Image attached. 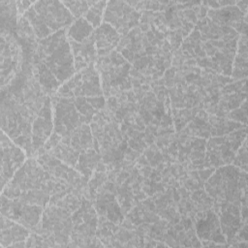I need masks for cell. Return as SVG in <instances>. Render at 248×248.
<instances>
[{
    "mask_svg": "<svg viewBox=\"0 0 248 248\" xmlns=\"http://www.w3.org/2000/svg\"><path fill=\"white\" fill-rule=\"evenodd\" d=\"M37 61L44 63L60 83L75 75L74 55L65 29L39 40Z\"/></svg>",
    "mask_w": 248,
    "mask_h": 248,
    "instance_id": "6da1fadb",
    "label": "cell"
},
{
    "mask_svg": "<svg viewBox=\"0 0 248 248\" xmlns=\"http://www.w3.org/2000/svg\"><path fill=\"white\" fill-rule=\"evenodd\" d=\"M96 1H66L63 2V4L66 6V8L70 11V13L73 15L74 17L79 18L84 16V14L87 12L90 6H92Z\"/></svg>",
    "mask_w": 248,
    "mask_h": 248,
    "instance_id": "5bb4252c",
    "label": "cell"
},
{
    "mask_svg": "<svg viewBox=\"0 0 248 248\" xmlns=\"http://www.w3.org/2000/svg\"><path fill=\"white\" fill-rule=\"evenodd\" d=\"M108 3L105 1L95 2L89 7L87 12L84 14L83 17L93 26V28H98L101 25V20L103 17V12L106 9Z\"/></svg>",
    "mask_w": 248,
    "mask_h": 248,
    "instance_id": "4fadbf2b",
    "label": "cell"
},
{
    "mask_svg": "<svg viewBox=\"0 0 248 248\" xmlns=\"http://www.w3.org/2000/svg\"><path fill=\"white\" fill-rule=\"evenodd\" d=\"M93 26L83 17L77 18L68 28L67 36L70 41L76 43H83L93 34Z\"/></svg>",
    "mask_w": 248,
    "mask_h": 248,
    "instance_id": "8fae6325",
    "label": "cell"
},
{
    "mask_svg": "<svg viewBox=\"0 0 248 248\" xmlns=\"http://www.w3.org/2000/svg\"><path fill=\"white\" fill-rule=\"evenodd\" d=\"M1 211L3 216L26 228H32L40 220L42 207L38 204L24 202L18 199H9L2 195Z\"/></svg>",
    "mask_w": 248,
    "mask_h": 248,
    "instance_id": "277c9868",
    "label": "cell"
},
{
    "mask_svg": "<svg viewBox=\"0 0 248 248\" xmlns=\"http://www.w3.org/2000/svg\"><path fill=\"white\" fill-rule=\"evenodd\" d=\"M1 182L4 187L20 169L25 160V153L21 147L16 146L15 141L10 139L5 132H1Z\"/></svg>",
    "mask_w": 248,
    "mask_h": 248,
    "instance_id": "5b68a950",
    "label": "cell"
},
{
    "mask_svg": "<svg viewBox=\"0 0 248 248\" xmlns=\"http://www.w3.org/2000/svg\"><path fill=\"white\" fill-rule=\"evenodd\" d=\"M218 225V219H216V216L208 214V216L205 219L201 220L197 226L199 236L203 239H209L213 236V241H215V235L219 230Z\"/></svg>",
    "mask_w": 248,
    "mask_h": 248,
    "instance_id": "7c38bea8",
    "label": "cell"
},
{
    "mask_svg": "<svg viewBox=\"0 0 248 248\" xmlns=\"http://www.w3.org/2000/svg\"><path fill=\"white\" fill-rule=\"evenodd\" d=\"M91 38L99 54H104L112 49L120 39L117 30L106 22L93 31Z\"/></svg>",
    "mask_w": 248,
    "mask_h": 248,
    "instance_id": "9c48e42d",
    "label": "cell"
},
{
    "mask_svg": "<svg viewBox=\"0 0 248 248\" xmlns=\"http://www.w3.org/2000/svg\"><path fill=\"white\" fill-rule=\"evenodd\" d=\"M55 107L53 113V122L55 133L59 136H68L74 130H76L82 121H85V117L80 115L78 110L76 109L73 103L68 99H61Z\"/></svg>",
    "mask_w": 248,
    "mask_h": 248,
    "instance_id": "52a82bcc",
    "label": "cell"
},
{
    "mask_svg": "<svg viewBox=\"0 0 248 248\" xmlns=\"http://www.w3.org/2000/svg\"><path fill=\"white\" fill-rule=\"evenodd\" d=\"M51 103L47 97L45 101L44 106L36 115L32 123L31 140H32V151H36L41 148L47 141L51 135L52 129L54 128L53 116H52Z\"/></svg>",
    "mask_w": 248,
    "mask_h": 248,
    "instance_id": "ba28073f",
    "label": "cell"
},
{
    "mask_svg": "<svg viewBox=\"0 0 248 248\" xmlns=\"http://www.w3.org/2000/svg\"><path fill=\"white\" fill-rule=\"evenodd\" d=\"M29 236L26 227L2 215L1 218V245H13V242L23 241Z\"/></svg>",
    "mask_w": 248,
    "mask_h": 248,
    "instance_id": "30bf717a",
    "label": "cell"
},
{
    "mask_svg": "<svg viewBox=\"0 0 248 248\" xmlns=\"http://www.w3.org/2000/svg\"><path fill=\"white\" fill-rule=\"evenodd\" d=\"M140 16V14L129 6V3L111 1L107 4L104 20L116 30L124 32V30L136 25Z\"/></svg>",
    "mask_w": 248,
    "mask_h": 248,
    "instance_id": "8992f818",
    "label": "cell"
},
{
    "mask_svg": "<svg viewBox=\"0 0 248 248\" xmlns=\"http://www.w3.org/2000/svg\"><path fill=\"white\" fill-rule=\"evenodd\" d=\"M35 36L42 40L70 26L75 17L60 1H38L23 14Z\"/></svg>",
    "mask_w": 248,
    "mask_h": 248,
    "instance_id": "7a4b0ae2",
    "label": "cell"
},
{
    "mask_svg": "<svg viewBox=\"0 0 248 248\" xmlns=\"http://www.w3.org/2000/svg\"><path fill=\"white\" fill-rule=\"evenodd\" d=\"M16 7L18 9V13L19 14H24L33 4L34 2H30V1H16Z\"/></svg>",
    "mask_w": 248,
    "mask_h": 248,
    "instance_id": "9a60e30c",
    "label": "cell"
},
{
    "mask_svg": "<svg viewBox=\"0 0 248 248\" xmlns=\"http://www.w3.org/2000/svg\"><path fill=\"white\" fill-rule=\"evenodd\" d=\"M59 92L63 94L73 92L76 96H101L102 90L100 79L93 65L80 70L73 76L65 84L59 88Z\"/></svg>",
    "mask_w": 248,
    "mask_h": 248,
    "instance_id": "3957f363",
    "label": "cell"
}]
</instances>
